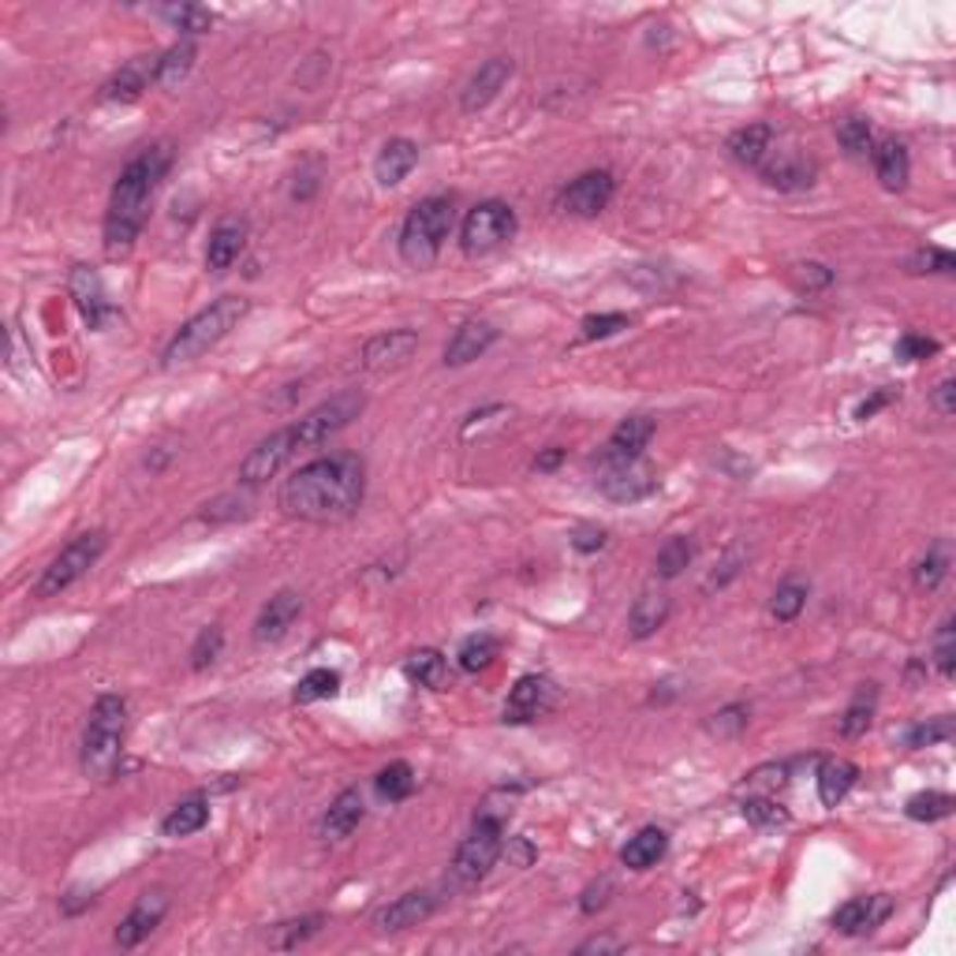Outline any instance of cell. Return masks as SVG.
<instances>
[{
    "label": "cell",
    "mask_w": 956,
    "mask_h": 956,
    "mask_svg": "<svg viewBox=\"0 0 956 956\" xmlns=\"http://www.w3.org/2000/svg\"><path fill=\"white\" fill-rule=\"evenodd\" d=\"M770 146H773V127L770 124H747L729 139V153H732V161H740V165L759 169L762 158L770 153Z\"/></svg>",
    "instance_id": "28"
},
{
    "label": "cell",
    "mask_w": 956,
    "mask_h": 956,
    "mask_svg": "<svg viewBox=\"0 0 956 956\" xmlns=\"http://www.w3.org/2000/svg\"><path fill=\"white\" fill-rule=\"evenodd\" d=\"M434 911H437L434 893L411 890V893H403V897H396L393 904H385V908H377L374 919H370V927H374L377 934H400V930H411V927L426 923Z\"/></svg>",
    "instance_id": "14"
},
{
    "label": "cell",
    "mask_w": 956,
    "mask_h": 956,
    "mask_svg": "<svg viewBox=\"0 0 956 956\" xmlns=\"http://www.w3.org/2000/svg\"><path fill=\"white\" fill-rule=\"evenodd\" d=\"M195 64V41H176V46L169 49V53L158 57V86H165V90H172V86H179L187 79V72H191Z\"/></svg>",
    "instance_id": "36"
},
{
    "label": "cell",
    "mask_w": 956,
    "mask_h": 956,
    "mask_svg": "<svg viewBox=\"0 0 956 956\" xmlns=\"http://www.w3.org/2000/svg\"><path fill=\"white\" fill-rule=\"evenodd\" d=\"M785 766H762V770H755L752 778H747V785L752 789H759V792H766V796H770L773 789H781L785 785Z\"/></svg>",
    "instance_id": "56"
},
{
    "label": "cell",
    "mask_w": 956,
    "mask_h": 956,
    "mask_svg": "<svg viewBox=\"0 0 956 956\" xmlns=\"http://www.w3.org/2000/svg\"><path fill=\"white\" fill-rule=\"evenodd\" d=\"M934 351H938V340L919 337V333H904V337L897 340V356L904 359V363H919V359H930Z\"/></svg>",
    "instance_id": "54"
},
{
    "label": "cell",
    "mask_w": 956,
    "mask_h": 956,
    "mask_svg": "<svg viewBox=\"0 0 956 956\" xmlns=\"http://www.w3.org/2000/svg\"><path fill=\"white\" fill-rule=\"evenodd\" d=\"M512 72H516V67H512V60H508V57L486 60V64L471 75V83L463 86V98H460L463 113H479V109H486L489 101L505 90V83L512 79Z\"/></svg>",
    "instance_id": "20"
},
{
    "label": "cell",
    "mask_w": 956,
    "mask_h": 956,
    "mask_svg": "<svg viewBox=\"0 0 956 956\" xmlns=\"http://www.w3.org/2000/svg\"><path fill=\"white\" fill-rule=\"evenodd\" d=\"M105 546H109L105 531H90V535H79L75 542H67L53 561H49L46 572H41L34 594H38V598H57L60 591H67L75 580H83V575L101 561Z\"/></svg>",
    "instance_id": "7"
},
{
    "label": "cell",
    "mask_w": 956,
    "mask_h": 956,
    "mask_svg": "<svg viewBox=\"0 0 956 956\" xmlns=\"http://www.w3.org/2000/svg\"><path fill=\"white\" fill-rule=\"evenodd\" d=\"M247 310H251V303L239 296H221L218 303L198 310L191 322L179 325V333L169 340L165 356H161V367L176 370V367H187V363H195V359H202L206 351L218 348V344L244 322Z\"/></svg>",
    "instance_id": "3"
},
{
    "label": "cell",
    "mask_w": 956,
    "mask_h": 956,
    "mask_svg": "<svg viewBox=\"0 0 956 956\" xmlns=\"http://www.w3.org/2000/svg\"><path fill=\"white\" fill-rule=\"evenodd\" d=\"M598 489L617 505H635L658 489V475L643 456H601Z\"/></svg>",
    "instance_id": "9"
},
{
    "label": "cell",
    "mask_w": 956,
    "mask_h": 956,
    "mask_svg": "<svg viewBox=\"0 0 956 956\" xmlns=\"http://www.w3.org/2000/svg\"><path fill=\"white\" fill-rule=\"evenodd\" d=\"M609 893H613V882H609V878H601V882H594V885H587V893H583L580 908H583V911H587V916H594V911H598V908H606Z\"/></svg>",
    "instance_id": "57"
},
{
    "label": "cell",
    "mask_w": 956,
    "mask_h": 956,
    "mask_svg": "<svg viewBox=\"0 0 956 956\" xmlns=\"http://www.w3.org/2000/svg\"><path fill=\"white\" fill-rule=\"evenodd\" d=\"M322 923H325L322 916H303V919H291V923H277L270 930V945H277V949H296L307 938H314L318 930H322Z\"/></svg>",
    "instance_id": "42"
},
{
    "label": "cell",
    "mask_w": 956,
    "mask_h": 956,
    "mask_svg": "<svg viewBox=\"0 0 956 956\" xmlns=\"http://www.w3.org/2000/svg\"><path fill=\"white\" fill-rule=\"evenodd\" d=\"M893 396H897L893 389H878L874 396H867V400H864V403H859V408H856V419H864V422H867V419H874L878 411L885 408V403H893Z\"/></svg>",
    "instance_id": "59"
},
{
    "label": "cell",
    "mask_w": 956,
    "mask_h": 956,
    "mask_svg": "<svg viewBox=\"0 0 956 956\" xmlns=\"http://www.w3.org/2000/svg\"><path fill=\"white\" fill-rule=\"evenodd\" d=\"M934 666L938 673H942L945 680H949L956 673V628L953 620H945L942 632H938V643H934Z\"/></svg>",
    "instance_id": "49"
},
{
    "label": "cell",
    "mask_w": 956,
    "mask_h": 956,
    "mask_svg": "<svg viewBox=\"0 0 956 956\" xmlns=\"http://www.w3.org/2000/svg\"><path fill=\"white\" fill-rule=\"evenodd\" d=\"M374 785H377V796H382V799L400 804V799H408L411 792H415V770H411L408 762H393V766H385V770L377 773Z\"/></svg>",
    "instance_id": "39"
},
{
    "label": "cell",
    "mask_w": 956,
    "mask_h": 956,
    "mask_svg": "<svg viewBox=\"0 0 956 956\" xmlns=\"http://www.w3.org/2000/svg\"><path fill=\"white\" fill-rule=\"evenodd\" d=\"M296 452H303V442H299L296 422H291V426H284V430H277V434H270L265 442H258L254 449L247 452V460L239 463V479H244L247 486H258V482L281 475V468Z\"/></svg>",
    "instance_id": "11"
},
{
    "label": "cell",
    "mask_w": 956,
    "mask_h": 956,
    "mask_svg": "<svg viewBox=\"0 0 956 956\" xmlns=\"http://www.w3.org/2000/svg\"><path fill=\"white\" fill-rule=\"evenodd\" d=\"M747 721H752V710H747L744 703H732V706H725V710L713 713V718L706 721V729H710L713 736H721V740H732V736H740V732L747 729Z\"/></svg>",
    "instance_id": "46"
},
{
    "label": "cell",
    "mask_w": 956,
    "mask_h": 956,
    "mask_svg": "<svg viewBox=\"0 0 956 956\" xmlns=\"http://www.w3.org/2000/svg\"><path fill=\"white\" fill-rule=\"evenodd\" d=\"M740 564H744V554H740V549H732V554L721 557V561L713 564V575H710V580H706V591L725 587L729 580H736V575H740Z\"/></svg>",
    "instance_id": "55"
},
{
    "label": "cell",
    "mask_w": 956,
    "mask_h": 956,
    "mask_svg": "<svg viewBox=\"0 0 956 956\" xmlns=\"http://www.w3.org/2000/svg\"><path fill=\"white\" fill-rule=\"evenodd\" d=\"M367 494V463L356 452L322 456L299 468L281 486V508L291 520L340 523L351 520Z\"/></svg>",
    "instance_id": "1"
},
{
    "label": "cell",
    "mask_w": 956,
    "mask_h": 956,
    "mask_svg": "<svg viewBox=\"0 0 956 956\" xmlns=\"http://www.w3.org/2000/svg\"><path fill=\"white\" fill-rule=\"evenodd\" d=\"M945 740H953V718H934L908 732V747H934L945 744Z\"/></svg>",
    "instance_id": "51"
},
{
    "label": "cell",
    "mask_w": 956,
    "mask_h": 956,
    "mask_svg": "<svg viewBox=\"0 0 956 956\" xmlns=\"http://www.w3.org/2000/svg\"><path fill=\"white\" fill-rule=\"evenodd\" d=\"M124 725H127V699L124 695H101L90 710L83 732V773L94 781H113L120 755H124Z\"/></svg>",
    "instance_id": "4"
},
{
    "label": "cell",
    "mask_w": 956,
    "mask_h": 956,
    "mask_svg": "<svg viewBox=\"0 0 956 956\" xmlns=\"http://www.w3.org/2000/svg\"><path fill=\"white\" fill-rule=\"evenodd\" d=\"M206 822H210V804H206V799H184V804H176L165 815L161 833H165V837H191Z\"/></svg>",
    "instance_id": "33"
},
{
    "label": "cell",
    "mask_w": 956,
    "mask_h": 956,
    "mask_svg": "<svg viewBox=\"0 0 956 956\" xmlns=\"http://www.w3.org/2000/svg\"><path fill=\"white\" fill-rule=\"evenodd\" d=\"M807 594H811V587H807V583L799 580V575H789V580L781 583L778 591H773V601H770L773 620H781V624L796 620L799 613H804V606H807Z\"/></svg>",
    "instance_id": "37"
},
{
    "label": "cell",
    "mask_w": 956,
    "mask_h": 956,
    "mask_svg": "<svg viewBox=\"0 0 956 956\" xmlns=\"http://www.w3.org/2000/svg\"><path fill=\"white\" fill-rule=\"evenodd\" d=\"M501 848H505L501 818H494V815L475 818V825H471V833L460 841V848H456V856H452V867H449L456 890H471V885H479L482 878L494 871L497 859H501Z\"/></svg>",
    "instance_id": "6"
},
{
    "label": "cell",
    "mask_w": 956,
    "mask_h": 956,
    "mask_svg": "<svg viewBox=\"0 0 956 956\" xmlns=\"http://www.w3.org/2000/svg\"><path fill=\"white\" fill-rule=\"evenodd\" d=\"M449 228H452V198L430 195L422 198L419 206H411V213L403 218V228H400L403 262L415 265V270H426V265L442 254L445 239H449Z\"/></svg>",
    "instance_id": "5"
},
{
    "label": "cell",
    "mask_w": 956,
    "mask_h": 956,
    "mask_svg": "<svg viewBox=\"0 0 956 956\" xmlns=\"http://www.w3.org/2000/svg\"><path fill=\"white\" fill-rule=\"evenodd\" d=\"M874 703H878V687L874 684H859L856 699L848 703V710H844V718H841V736L844 740H859L867 729H871Z\"/></svg>",
    "instance_id": "35"
},
{
    "label": "cell",
    "mask_w": 956,
    "mask_h": 956,
    "mask_svg": "<svg viewBox=\"0 0 956 956\" xmlns=\"http://www.w3.org/2000/svg\"><path fill=\"white\" fill-rule=\"evenodd\" d=\"M856 781H859L856 762H848V759L822 762V770H818V799H822V807H837Z\"/></svg>",
    "instance_id": "30"
},
{
    "label": "cell",
    "mask_w": 956,
    "mask_h": 956,
    "mask_svg": "<svg viewBox=\"0 0 956 956\" xmlns=\"http://www.w3.org/2000/svg\"><path fill=\"white\" fill-rule=\"evenodd\" d=\"M557 703V684L549 676H523L520 684L512 687L505 703V721L508 725H527V721L549 713Z\"/></svg>",
    "instance_id": "15"
},
{
    "label": "cell",
    "mask_w": 956,
    "mask_h": 956,
    "mask_svg": "<svg viewBox=\"0 0 956 956\" xmlns=\"http://www.w3.org/2000/svg\"><path fill=\"white\" fill-rule=\"evenodd\" d=\"M620 949H624V945H620L617 938H591V942H583L575 953L583 956V953H620Z\"/></svg>",
    "instance_id": "61"
},
{
    "label": "cell",
    "mask_w": 956,
    "mask_h": 956,
    "mask_svg": "<svg viewBox=\"0 0 956 956\" xmlns=\"http://www.w3.org/2000/svg\"><path fill=\"white\" fill-rule=\"evenodd\" d=\"M669 620V594L666 591H643L628 609V632L632 640H650Z\"/></svg>",
    "instance_id": "26"
},
{
    "label": "cell",
    "mask_w": 956,
    "mask_h": 956,
    "mask_svg": "<svg viewBox=\"0 0 956 956\" xmlns=\"http://www.w3.org/2000/svg\"><path fill=\"white\" fill-rule=\"evenodd\" d=\"M650 437H654V419L632 415L613 430V437H609V445L601 456H643V449L650 445Z\"/></svg>",
    "instance_id": "31"
},
{
    "label": "cell",
    "mask_w": 956,
    "mask_h": 956,
    "mask_svg": "<svg viewBox=\"0 0 956 956\" xmlns=\"http://www.w3.org/2000/svg\"><path fill=\"white\" fill-rule=\"evenodd\" d=\"M303 613V598L296 591H277L262 606V613L254 620V640L258 643H281L291 632V624Z\"/></svg>",
    "instance_id": "19"
},
{
    "label": "cell",
    "mask_w": 956,
    "mask_h": 956,
    "mask_svg": "<svg viewBox=\"0 0 956 956\" xmlns=\"http://www.w3.org/2000/svg\"><path fill=\"white\" fill-rule=\"evenodd\" d=\"M620 330H628L624 314H591L587 322H583V340H606Z\"/></svg>",
    "instance_id": "53"
},
{
    "label": "cell",
    "mask_w": 956,
    "mask_h": 956,
    "mask_svg": "<svg viewBox=\"0 0 956 956\" xmlns=\"http://www.w3.org/2000/svg\"><path fill=\"white\" fill-rule=\"evenodd\" d=\"M408 676L415 680L419 687H430V692H445L449 687V661L437 650H415L408 658Z\"/></svg>",
    "instance_id": "34"
},
{
    "label": "cell",
    "mask_w": 956,
    "mask_h": 956,
    "mask_svg": "<svg viewBox=\"0 0 956 956\" xmlns=\"http://www.w3.org/2000/svg\"><path fill=\"white\" fill-rule=\"evenodd\" d=\"M497 654H501V643L494 640L489 632H479V635H468L460 647V669L463 673H482V669H489L497 661Z\"/></svg>",
    "instance_id": "38"
},
{
    "label": "cell",
    "mask_w": 956,
    "mask_h": 956,
    "mask_svg": "<svg viewBox=\"0 0 956 956\" xmlns=\"http://www.w3.org/2000/svg\"><path fill=\"white\" fill-rule=\"evenodd\" d=\"M340 692V676L333 669H310V673L299 680L296 687V703H318V699H333Z\"/></svg>",
    "instance_id": "44"
},
{
    "label": "cell",
    "mask_w": 956,
    "mask_h": 956,
    "mask_svg": "<svg viewBox=\"0 0 956 956\" xmlns=\"http://www.w3.org/2000/svg\"><path fill=\"white\" fill-rule=\"evenodd\" d=\"M67 291H72L75 307H79L83 322L90 325V330H105L109 318L116 314V307L109 303L105 284H101L98 270H90V265H75L72 277H67Z\"/></svg>",
    "instance_id": "13"
},
{
    "label": "cell",
    "mask_w": 956,
    "mask_h": 956,
    "mask_svg": "<svg viewBox=\"0 0 956 956\" xmlns=\"http://www.w3.org/2000/svg\"><path fill=\"white\" fill-rule=\"evenodd\" d=\"M169 20L176 23L179 30L184 34H202V30H210L213 27V12H206V8H198V4H179V8H169Z\"/></svg>",
    "instance_id": "48"
},
{
    "label": "cell",
    "mask_w": 956,
    "mask_h": 956,
    "mask_svg": "<svg viewBox=\"0 0 956 956\" xmlns=\"http://www.w3.org/2000/svg\"><path fill=\"white\" fill-rule=\"evenodd\" d=\"M744 818L755 825H781L789 822V811L781 804H773L770 796H755V799H744Z\"/></svg>",
    "instance_id": "47"
},
{
    "label": "cell",
    "mask_w": 956,
    "mask_h": 956,
    "mask_svg": "<svg viewBox=\"0 0 956 956\" xmlns=\"http://www.w3.org/2000/svg\"><path fill=\"white\" fill-rule=\"evenodd\" d=\"M221 647H225V632H221L218 624L202 628V632H198V640H195V647H191V669H195V673L210 669L213 661L221 658Z\"/></svg>",
    "instance_id": "45"
},
{
    "label": "cell",
    "mask_w": 956,
    "mask_h": 956,
    "mask_svg": "<svg viewBox=\"0 0 956 956\" xmlns=\"http://www.w3.org/2000/svg\"><path fill=\"white\" fill-rule=\"evenodd\" d=\"M367 818V804L359 789H344L337 799L330 804V811L322 818V837L325 841H344L359 830V822Z\"/></svg>",
    "instance_id": "24"
},
{
    "label": "cell",
    "mask_w": 956,
    "mask_h": 956,
    "mask_svg": "<svg viewBox=\"0 0 956 956\" xmlns=\"http://www.w3.org/2000/svg\"><path fill=\"white\" fill-rule=\"evenodd\" d=\"M613 195H617V179L609 176L606 169L583 172L580 179H572V184L564 187L561 210L572 213V218H598V213L613 202Z\"/></svg>",
    "instance_id": "12"
},
{
    "label": "cell",
    "mask_w": 956,
    "mask_h": 956,
    "mask_svg": "<svg viewBox=\"0 0 956 956\" xmlns=\"http://www.w3.org/2000/svg\"><path fill=\"white\" fill-rule=\"evenodd\" d=\"M890 911H893V901L885 897V893H871V897H856V901L841 904L837 916H833V927L848 938H859V934H871V930L882 927L885 919H890Z\"/></svg>",
    "instance_id": "18"
},
{
    "label": "cell",
    "mask_w": 956,
    "mask_h": 956,
    "mask_svg": "<svg viewBox=\"0 0 956 956\" xmlns=\"http://www.w3.org/2000/svg\"><path fill=\"white\" fill-rule=\"evenodd\" d=\"M497 340V330L489 322H463L445 344V367H468L479 356H486L489 344Z\"/></svg>",
    "instance_id": "23"
},
{
    "label": "cell",
    "mask_w": 956,
    "mask_h": 956,
    "mask_svg": "<svg viewBox=\"0 0 956 956\" xmlns=\"http://www.w3.org/2000/svg\"><path fill=\"white\" fill-rule=\"evenodd\" d=\"M874 172H878V184L885 187V191H904L908 187V176H911V161H908V150H904V142L897 139H885L882 146H874Z\"/></svg>",
    "instance_id": "27"
},
{
    "label": "cell",
    "mask_w": 956,
    "mask_h": 956,
    "mask_svg": "<svg viewBox=\"0 0 956 956\" xmlns=\"http://www.w3.org/2000/svg\"><path fill=\"white\" fill-rule=\"evenodd\" d=\"M956 258L953 251H942V247H923V251L911 254L908 270L911 273H953Z\"/></svg>",
    "instance_id": "50"
},
{
    "label": "cell",
    "mask_w": 956,
    "mask_h": 956,
    "mask_svg": "<svg viewBox=\"0 0 956 956\" xmlns=\"http://www.w3.org/2000/svg\"><path fill=\"white\" fill-rule=\"evenodd\" d=\"M247 244V221L244 218H225L218 228L210 232V247H206V270L225 273Z\"/></svg>",
    "instance_id": "22"
},
{
    "label": "cell",
    "mask_w": 956,
    "mask_h": 956,
    "mask_svg": "<svg viewBox=\"0 0 956 956\" xmlns=\"http://www.w3.org/2000/svg\"><path fill=\"white\" fill-rule=\"evenodd\" d=\"M415 351H419V333L389 330L363 348V370H370V374H389V370L408 367Z\"/></svg>",
    "instance_id": "17"
},
{
    "label": "cell",
    "mask_w": 956,
    "mask_h": 956,
    "mask_svg": "<svg viewBox=\"0 0 956 956\" xmlns=\"http://www.w3.org/2000/svg\"><path fill=\"white\" fill-rule=\"evenodd\" d=\"M572 546L580 549V554H594V549L606 546V531H601V527H580V531H575V538H572Z\"/></svg>",
    "instance_id": "58"
},
{
    "label": "cell",
    "mask_w": 956,
    "mask_h": 956,
    "mask_svg": "<svg viewBox=\"0 0 956 956\" xmlns=\"http://www.w3.org/2000/svg\"><path fill=\"white\" fill-rule=\"evenodd\" d=\"M956 807V799L949 796V792H919V796L908 799V818L911 822H942V818H949Z\"/></svg>",
    "instance_id": "40"
},
{
    "label": "cell",
    "mask_w": 956,
    "mask_h": 956,
    "mask_svg": "<svg viewBox=\"0 0 956 956\" xmlns=\"http://www.w3.org/2000/svg\"><path fill=\"white\" fill-rule=\"evenodd\" d=\"M516 236V210L508 202H479L475 210L463 218L460 247L468 258H482L501 251L508 239Z\"/></svg>",
    "instance_id": "8"
},
{
    "label": "cell",
    "mask_w": 956,
    "mask_h": 956,
    "mask_svg": "<svg viewBox=\"0 0 956 956\" xmlns=\"http://www.w3.org/2000/svg\"><path fill=\"white\" fill-rule=\"evenodd\" d=\"M666 848H669L666 830H658V825H647V830H640L632 841L624 844L620 859H624V867H632V871H650V867L658 864L661 856H666Z\"/></svg>",
    "instance_id": "29"
},
{
    "label": "cell",
    "mask_w": 956,
    "mask_h": 956,
    "mask_svg": "<svg viewBox=\"0 0 956 956\" xmlns=\"http://www.w3.org/2000/svg\"><path fill=\"white\" fill-rule=\"evenodd\" d=\"M934 408L942 411V415H953L956 411V382L953 377H945V382L934 389Z\"/></svg>",
    "instance_id": "60"
},
{
    "label": "cell",
    "mask_w": 956,
    "mask_h": 956,
    "mask_svg": "<svg viewBox=\"0 0 956 956\" xmlns=\"http://www.w3.org/2000/svg\"><path fill=\"white\" fill-rule=\"evenodd\" d=\"M561 460H564V449H549V452H542V456H538L535 468H538V471H554Z\"/></svg>",
    "instance_id": "62"
},
{
    "label": "cell",
    "mask_w": 956,
    "mask_h": 956,
    "mask_svg": "<svg viewBox=\"0 0 956 956\" xmlns=\"http://www.w3.org/2000/svg\"><path fill=\"white\" fill-rule=\"evenodd\" d=\"M150 79L158 83V57H135L132 64H124L113 79L105 83L101 98L120 101V105H127V101H139L142 90L150 86Z\"/></svg>",
    "instance_id": "21"
},
{
    "label": "cell",
    "mask_w": 956,
    "mask_h": 956,
    "mask_svg": "<svg viewBox=\"0 0 956 956\" xmlns=\"http://www.w3.org/2000/svg\"><path fill=\"white\" fill-rule=\"evenodd\" d=\"M837 139H841V146H844V153H848V158H867V153L874 150L871 124H867L864 116H848V120H841Z\"/></svg>",
    "instance_id": "43"
},
{
    "label": "cell",
    "mask_w": 956,
    "mask_h": 956,
    "mask_svg": "<svg viewBox=\"0 0 956 956\" xmlns=\"http://www.w3.org/2000/svg\"><path fill=\"white\" fill-rule=\"evenodd\" d=\"M762 179L778 191H804V187L815 184V165H807L796 153H785L773 165H762Z\"/></svg>",
    "instance_id": "32"
},
{
    "label": "cell",
    "mask_w": 956,
    "mask_h": 956,
    "mask_svg": "<svg viewBox=\"0 0 956 956\" xmlns=\"http://www.w3.org/2000/svg\"><path fill=\"white\" fill-rule=\"evenodd\" d=\"M363 403H367L363 393H340L333 396V400L318 403L314 411H307V415L296 422V434L299 442H303V449H314V445L330 442L333 434H340L351 419H359Z\"/></svg>",
    "instance_id": "10"
},
{
    "label": "cell",
    "mask_w": 956,
    "mask_h": 956,
    "mask_svg": "<svg viewBox=\"0 0 956 956\" xmlns=\"http://www.w3.org/2000/svg\"><path fill=\"white\" fill-rule=\"evenodd\" d=\"M415 165H419V146L411 139H389L374 161V176L382 187H396V184H403V176H408Z\"/></svg>",
    "instance_id": "25"
},
{
    "label": "cell",
    "mask_w": 956,
    "mask_h": 956,
    "mask_svg": "<svg viewBox=\"0 0 956 956\" xmlns=\"http://www.w3.org/2000/svg\"><path fill=\"white\" fill-rule=\"evenodd\" d=\"M945 568H949V561H945L942 546H934V549H930V554L923 557V561H919V568H916V587H919V591H934L938 583L945 580Z\"/></svg>",
    "instance_id": "52"
},
{
    "label": "cell",
    "mask_w": 956,
    "mask_h": 956,
    "mask_svg": "<svg viewBox=\"0 0 956 956\" xmlns=\"http://www.w3.org/2000/svg\"><path fill=\"white\" fill-rule=\"evenodd\" d=\"M169 165H172L169 146H150V150H142L139 158L127 161V169L120 172V179L113 184V198H109V213H105V251L113 258L127 254L135 247Z\"/></svg>",
    "instance_id": "2"
},
{
    "label": "cell",
    "mask_w": 956,
    "mask_h": 956,
    "mask_svg": "<svg viewBox=\"0 0 956 956\" xmlns=\"http://www.w3.org/2000/svg\"><path fill=\"white\" fill-rule=\"evenodd\" d=\"M692 557H695L692 538L676 535V538H669L666 546L658 549V561H654V572H658L661 580H673V575H680L687 564H692Z\"/></svg>",
    "instance_id": "41"
},
{
    "label": "cell",
    "mask_w": 956,
    "mask_h": 956,
    "mask_svg": "<svg viewBox=\"0 0 956 956\" xmlns=\"http://www.w3.org/2000/svg\"><path fill=\"white\" fill-rule=\"evenodd\" d=\"M165 911H169V897H165V893H161V890L142 893V897L135 901V908L127 911V916L120 919V927H116V945H120V949H135V945H142L146 938H150L153 930L161 927Z\"/></svg>",
    "instance_id": "16"
}]
</instances>
